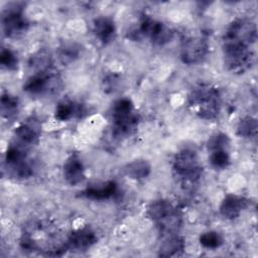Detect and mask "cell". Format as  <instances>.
<instances>
[{"label":"cell","instance_id":"cell-2","mask_svg":"<svg viewBox=\"0 0 258 258\" xmlns=\"http://www.w3.org/2000/svg\"><path fill=\"white\" fill-rule=\"evenodd\" d=\"M187 105L199 118L207 121L215 120L222 110L220 90L211 84H200L190 90Z\"/></svg>","mask_w":258,"mask_h":258},{"label":"cell","instance_id":"cell-17","mask_svg":"<svg viewBox=\"0 0 258 258\" xmlns=\"http://www.w3.org/2000/svg\"><path fill=\"white\" fill-rule=\"evenodd\" d=\"M54 118L60 122L83 118L87 114L86 106L74 100L66 99L57 103L54 109Z\"/></svg>","mask_w":258,"mask_h":258},{"label":"cell","instance_id":"cell-28","mask_svg":"<svg viewBox=\"0 0 258 258\" xmlns=\"http://www.w3.org/2000/svg\"><path fill=\"white\" fill-rule=\"evenodd\" d=\"M231 139L224 132H217L211 135L207 141L208 151L215 149H230Z\"/></svg>","mask_w":258,"mask_h":258},{"label":"cell","instance_id":"cell-20","mask_svg":"<svg viewBox=\"0 0 258 258\" xmlns=\"http://www.w3.org/2000/svg\"><path fill=\"white\" fill-rule=\"evenodd\" d=\"M185 249V241L178 233L163 237L158 248V256L160 257H176L183 253Z\"/></svg>","mask_w":258,"mask_h":258},{"label":"cell","instance_id":"cell-30","mask_svg":"<svg viewBox=\"0 0 258 258\" xmlns=\"http://www.w3.org/2000/svg\"><path fill=\"white\" fill-rule=\"evenodd\" d=\"M121 83V76L117 74H110L103 80V88L106 93H112L119 87Z\"/></svg>","mask_w":258,"mask_h":258},{"label":"cell","instance_id":"cell-25","mask_svg":"<svg viewBox=\"0 0 258 258\" xmlns=\"http://www.w3.org/2000/svg\"><path fill=\"white\" fill-rule=\"evenodd\" d=\"M257 119L252 116H245L237 124L236 133L241 138H255L257 135Z\"/></svg>","mask_w":258,"mask_h":258},{"label":"cell","instance_id":"cell-5","mask_svg":"<svg viewBox=\"0 0 258 258\" xmlns=\"http://www.w3.org/2000/svg\"><path fill=\"white\" fill-rule=\"evenodd\" d=\"M173 36L174 31L170 26L146 14L141 15L138 25L128 32V37L133 40L147 38L157 46L167 44L172 40Z\"/></svg>","mask_w":258,"mask_h":258},{"label":"cell","instance_id":"cell-29","mask_svg":"<svg viewBox=\"0 0 258 258\" xmlns=\"http://www.w3.org/2000/svg\"><path fill=\"white\" fill-rule=\"evenodd\" d=\"M0 63L8 71H16L19 63L16 52L9 47H3L0 52Z\"/></svg>","mask_w":258,"mask_h":258},{"label":"cell","instance_id":"cell-16","mask_svg":"<svg viewBox=\"0 0 258 258\" xmlns=\"http://www.w3.org/2000/svg\"><path fill=\"white\" fill-rule=\"evenodd\" d=\"M249 200L241 195L228 194L222 200L219 212L226 220H236L248 208Z\"/></svg>","mask_w":258,"mask_h":258},{"label":"cell","instance_id":"cell-21","mask_svg":"<svg viewBox=\"0 0 258 258\" xmlns=\"http://www.w3.org/2000/svg\"><path fill=\"white\" fill-rule=\"evenodd\" d=\"M152 170L151 163L144 158H136L127 162L123 167L124 174L133 180L147 178Z\"/></svg>","mask_w":258,"mask_h":258},{"label":"cell","instance_id":"cell-10","mask_svg":"<svg viewBox=\"0 0 258 258\" xmlns=\"http://www.w3.org/2000/svg\"><path fill=\"white\" fill-rule=\"evenodd\" d=\"M209 47V42L204 36H187L181 42L179 57L184 64H198L207 57Z\"/></svg>","mask_w":258,"mask_h":258},{"label":"cell","instance_id":"cell-13","mask_svg":"<svg viewBox=\"0 0 258 258\" xmlns=\"http://www.w3.org/2000/svg\"><path fill=\"white\" fill-rule=\"evenodd\" d=\"M97 242V233L89 226H83L68 234V247L72 251H87Z\"/></svg>","mask_w":258,"mask_h":258},{"label":"cell","instance_id":"cell-3","mask_svg":"<svg viewBox=\"0 0 258 258\" xmlns=\"http://www.w3.org/2000/svg\"><path fill=\"white\" fill-rule=\"evenodd\" d=\"M112 136L123 139L133 135L140 123V116L130 98H119L110 109Z\"/></svg>","mask_w":258,"mask_h":258},{"label":"cell","instance_id":"cell-26","mask_svg":"<svg viewBox=\"0 0 258 258\" xmlns=\"http://www.w3.org/2000/svg\"><path fill=\"white\" fill-rule=\"evenodd\" d=\"M209 152V162L217 170L226 169L231 163L230 149H215Z\"/></svg>","mask_w":258,"mask_h":258},{"label":"cell","instance_id":"cell-27","mask_svg":"<svg viewBox=\"0 0 258 258\" xmlns=\"http://www.w3.org/2000/svg\"><path fill=\"white\" fill-rule=\"evenodd\" d=\"M199 242L205 249L216 250L224 244V238L219 232L211 230L202 233L199 237Z\"/></svg>","mask_w":258,"mask_h":258},{"label":"cell","instance_id":"cell-6","mask_svg":"<svg viewBox=\"0 0 258 258\" xmlns=\"http://www.w3.org/2000/svg\"><path fill=\"white\" fill-rule=\"evenodd\" d=\"M29 148L13 141L6 149L4 156V171L10 178L24 180L31 177L34 168L28 157Z\"/></svg>","mask_w":258,"mask_h":258},{"label":"cell","instance_id":"cell-22","mask_svg":"<svg viewBox=\"0 0 258 258\" xmlns=\"http://www.w3.org/2000/svg\"><path fill=\"white\" fill-rule=\"evenodd\" d=\"M83 53V46L77 41H63L57 48V57L63 64L75 62L81 57Z\"/></svg>","mask_w":258,"mask_h":258},{"label":"cell","instance_id":"cell-7","mask_svg":"<svg viewBox=\"0 0 258 258\" xmlns=\"http://www.w3.org/2000/svg\"><path fill=\"white\" fill-rule=\"evenodd\" d=\"M251 47L239 41L222 38L224 63L227 70L233 74H243L248 71L254 60Z\"/></svg>","mask_w":258,"mask_h":258},{"label":"cell","instance_id":"cell-18","mask_svg":"<svg viewBox=\"0 0 258 258\" xmlns=\"http://www.w3.org/2000/svg\"><path fill=\"white\" fill-rule=\"evenodd\" d=\"M93 33L102 44H109L115 40L117 35V26L110 16H99L93 21Z\"/></svg>","mask_w":258,"mask_h":258},{"label":"cell","instance_id":"cell-9","mask_svg":"<svg viewBox=\"0 0 258 258\" xmlns=\"http://www.w3.org/2000/svg\"><path fill=\"white\" fill-rule=\"evenodd\" d=\"M61 85L57 72L50 68L45 71L32 73L23 84V91L34 97L48 96L56 93Z\"/></svg>","mask_w":258,"mask_h":258},{"label":"cell","instance_id":"cell-1","mask_svg":"<svg viewBox=\"0 0 258 258\" xmlns=\"http://www.w3.org/2000/svg\"><path fill=\"white\" fill-rule=\"evenodd\" d=\"M20 246L25 251L47 256H60L69 250L68 235L63 236L59 229L48 220H32L23 228Z\"/></svg>","mask_w":258,"mask_h":258},{"label":"cell","instance_id":"cell-24","mask_svg":"<svg viewBox=\"0 0 258 258\" xmlns=\"http://www.w3.org/2000/svg\"><path fill=\"white\" fill-rule=\"evenodd\" d=\"M28 67L31 69L32 73L41 72L53 68L50 53L45 49H39L35 51L28 59Z\"/></svg>","mask_w":258,"mask_h":258},{"label":"cell","instance_id":"cell-15","mask_svg":"<svg viewBox=\"0 0 258 258\" xmlns=\"http://www.w3.org/2000/svg\"><path fill=\"white\" fill-rule=\"evenodd\" d=\"M62 175L64 180L73 186L82 183L86 178L85 164L78 153H71L62 164Z\"/></svg>","mask_w":258,"mask_h":258},{"label":"cell","instance_id":"cell-11","mask_svg":"<svg viewBox=\"0 0 258 258\" xmlns=\"http://www.w3.org/2000/svg\"><path fill=\"white\" fill-rule=\"evenodd\" d=\"M223 38L236 40L252 46L257 39L256 24L246 17L235 18L227 26Z\"/></svg>","mask_w":258,"mask_h":258},{"label":"cell","instance_id":"cell-12","mask_svg":"<svg viewBox=\"0 0 258 258\" xmlns=\"http://www.w3.org/2000/svg\"><path fill=\"white\" fill-rule=\"evenodd\" d=\"M41 135V123L35 117H29L19 123L13 132L15 142L30 148L38 143Z\"/></svg>","mask_w":258,"mask_h":258},{"label":"cell","instance_id":"cell-14","mask_svg":"<svg viewBox=\"0 0 258 258\" xmlns=\"http://www.w3.org/2000/svg\"><path fill=\"white\" fill-rule=\"evenodd\" d=\"M119 192V186L115 180H106L89 184L82 191V196L88 200L103 202L115 199Z\"/></svg>","mask_w":258,"mask_h":258},{"label":"cell","instance_id":"cell-8","mask_svg":"<svg viewBox=\"0 0 258 258\" xmlns=\"http://www.w3.org/2000/svg\"><path fill=\"white\" fill-rule=\"evenodd\" d=\"M25 4L22 2L9 3L2 11V30L8 38H18L29 28V21L24 11Z\"/></svg>","mask_w":258,"mask_h":258},{"label":"cell","instance_id":"cell-23","mask_svg":"<svg viewBox=\"0 0 258 258\" xmlns=\"http://www.w3.org/2000/svg\"><path fill=\"white\" fill-rule=\"evenodd\" d=\"M19 107H20L19 99L16 96L10 93H3L1 95L0 112H1L2 118L8 121L14 119L19 112Z\"/></svg>","mask_w":258,"mask_h":258},{"label":"cell","instance_id":"cell-4","mask_svg":"<svg viewBox=\"0 0 258 258\" xmlns=\"http://www.w3.org/2000/svg\"><path fill=\"white\" fill-rule=\"evenodd\" d=\"M172 171L184 186L190 187L198 183L204 172L198 152L190 147L179 149L172 159Z\"/></svg>","mask_w":258,"mask_h":258},{"label":"cell","instance_id":"cell-19","mask_svg":"<svg viewBox=\"0 0 258 258\" xmlns=\"http://www.w3.org/2000/svg\"><path fill=\"white\" fill-rule=\"evenodd\" d=\"M178 210L179 209L175 207L170 201L166 199H157L148 205L146 209V216L156 226L157 224L169 218Z\"/></svg>","mask_w":258,"mask_h":258}]
</instances>
